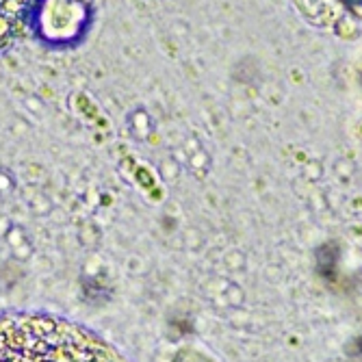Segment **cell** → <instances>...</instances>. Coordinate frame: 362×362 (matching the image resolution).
Listing matches in <instances>:
<instances>
[{
    "instance_id": "obj_2",
    "label": "cell",
    "mask_w": 362,
    "mask_h": 362,
    "mask_svg": "<svg viewBox=\"0 0 362 362\" xmlns=\"http://www.w3.org/2000/svg\"><path fill=\"white\" fill-rule=\"evenodd\" d=\"M35 0H0V51L20 35Z\"/></svg>"
},
{
    "instance_id": "obj_1",
    "label": "cell",
    "mask_w": 362,
    "mask_h": 362,
    "mask_svg": "<svg viewBox=\"0 0 362 362\" xmlns=\"http://www.w3.org/2000/svg\"><path fill=\"white\" fill-rule=\"evenodd\" d=\"M0 362H126L83 325L51 315L0 317Z\"/></svg>"
},
{
    "instance_id": "obj_3",
    "label": "cell",
    "mask_w": 362,
    "mask_h": 362,
    "mask_svg": "<svg viewBox=\"0 0 362 362\" xmlns=\"http://www.w3.org/2000/svg\"><path fill=\"white\" fill-rule=\"evenodd\" d=\"M352 3H358V5H362V0H352Z\"/></svg>"
}]
</instances>
